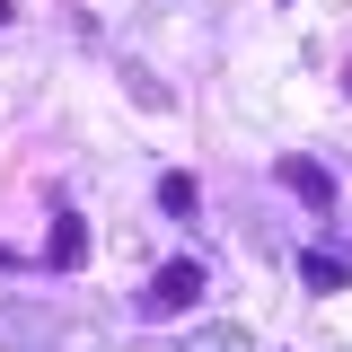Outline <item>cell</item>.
I'll list each match as a JSON object with an SVG mask.
<instances>
[{
	"label": "cell",
	"mask_w": 352,
	"mask_h": 352,
	"mask_svg": "<svg viewBox=\"0 0 352 352\" xmlns=\"http://www.w3.org/2000/svg\"><path fill=\"white\" fill-rule=\"evenodd\" d=\"M344 97H352V62H344Z\"/></svg>",
	"instance_id": "cell-6"
},
{
	"label": "cell",
	"mask_w": 352,
	"mask_h": 352,
	"mask_svg": "<svg viewBox=\"0 0 352 352\" xmlns=\"http://www.w3.org/2000/svg\"><path fill=\"white\" fill-rule=\"evenodd\" d=\"M0 27H9V0H0Z\"/></svg>",
	"instance_id": "cell-7"
},
{
	"label": "cell",
	"mask_w": 352,
	"mask_h": 352,
	"mask_svg": "<svg viewBox=\"0 0 352 352\" xmlns=\"http://www.w3.org/2000/svg\"><path fill=\"white\" fill-rule=\"evenodd\" d=\"M44 256L62 264V273H80V264H88V220L62 212V220H53V238H44Z\"/></svg>",
	"instance_id": "cell-2"
},
{
	"label": "cell",
	"mask_w": 352,
	"mask_h": 352,
	"mask_svg": "<svg viewBox=\"0 0 352 352\" xmlns=\"http://www.w3.org/2000/svg\"><path fill=\"white\" fill-rule=\"evenodd\" d=\"M159 212H194V176H159Z\"/></svg>",
	"instance_id": "cell-5"
},
{
	"label": "cell",
	"mask_w": 352,
	"mask_h": 352,
	"mask_svg": "<svg viewBox=\"0 0 352 352\" xmlns=\"http://www.w3.org/2000/svg\"><path fill=\"white\" fill-rule=\"evenodd\" d=\"M282 185H291L300 203H317V212L335 203V185H326V168H317V159H282Z\"/></svg>",
	"instance_id": "cell-3"
},
{
	"label": "cell",
	"mask_w": 352,
	"mask_h": 352,
	"mask_svg": "<svg viewBox=\"0 0 352 352\" xmlns=\"http://www.w3.org/2000/svg\"><path fill=\"white\" fill-rule=\"evenodd\" d=\"M194 300H203V264H194V256H176V264H159V273H150L141 317H185Z\"/></svg>",
	"instance_id": "cell-1"
},
{
	"label": "cell",
	"mask_w": 352,
	"mask_h": 352,
	"mask_svg": "<svg viewBox=\"0 0 352 352\" xmlns=\"http://www.w3.org/2000/svg\"><path fill=\"white\" fill-rule=\"evenodd\" d=\"M344 273H352L344 256H308V264H300V282H308V291H344Z\"/></svg>",
	"instance_id": "cell-4"
}]
</instances>
